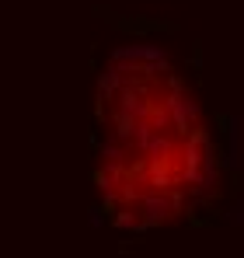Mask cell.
<instances>
[{
	"mask_svg": "<svg viewBox=\"0 0 244 258\" xmlns=\"http://www.w3.org/2000/svg\"><path fill=\"white\" fill-rule=\"evenodd\" d=\"M101 133V188L119 220L164 223L213 188L216 161L203 112L171 67L143 59L108 74Z\"/></svg>",
	"mask_w": 244,
	"mask_h": 258,
	"instance_id": "6da1fadb",
	"label": "cell"
}]
</instances>
